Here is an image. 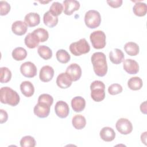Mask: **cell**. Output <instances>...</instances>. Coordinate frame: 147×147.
I'll return each mask as SVG.
<instances>
[{
	"label": "cell",
	"instance_id": "277c9868",
	"mask_svg": "<svg viewBox=\"0 0 147 147\" xmlns=\"http://www.w3.org/2000/svg\"><path fill=\"white\" fill-rule=\"evenodd\" d=\"M69 49L72 54L79 56L88 53L90 51V47L86 39L83 38L76 42L71 43Z\"/></svg>",
	"mask_w": 147,
	"mask_h": 147
},
{
	"label": "cell",
	"instance_id": "484cf974",
	"mask_svg": "<svg viewBox=\"0 0 147 147\" xmlns=\"http://www.w3.org/2000/svg\"><path fill=\"white\" fill-rule=\"evenodd\" d=\"M134 14L138 17H143L146 15L147 12V6L145 3L137 2L133 7Z\"/></svg>",
	"mask_w": 147,
	"mask_h": 147
},
{
	"label": "cell",
	"instance_id": "52a82bcc",
	"mask_svg": "<svg viewBox=\"0 0 147 147\" xmlns=\"http://www.w3.org/2000/svg\"><path fill=\"white\" fill-rule=\"evenodd\" d=\"M115 127L119 133L123 135L130 134L133 130V125L131 122L126 118L119 119L115 124Z\"/></svg>",
	"mask_w": 147,
	"mask_h": 147
},
{
	"label": "cell",
	"instance_id": "d590c367",
	"mask_svg": "<svg viewBox=\"0 0 147 147\" xmlns=\"http://www.w3.org/2000/svg\"><path fill=\"white\" fill-rule=\"evenodd\" d=\"M38 102L45 103L51 106L53 103V98L49 94H42L39 96L38 98Z\"/></svg>",
	"mask_w": 147,
	"mask_h": 147
},
{
	"label": "cell",
	"instance_id": "2e32d148",
	"mask_svg": "<svg viewBox=\"0 0 147 147\" xmlns=\"http://www.w3.org/2000/svg\"><path fill=\"white\" fill-rule=\"evenodd\" d=\"M28 30V26L22 21H16L11 25V30L13 33L17 36H22L25 34Z\"/></svg>",
	"mask_w": 147,
	"mask_h": 147
},
{
	"label": "cell",
	"instance_id": "7c38bea8",
	"mask_svg": "<svg viewBox=\"0 0 147 147\" xmlns=\"http://www.w3.org/2000/svg\"><path fill=\"white\" fill-rule=\"evenodd\" d=\"M123 69L130 75L136 74L139 71V65L138 63L133 59H127L123 61Z\"/></svg>",
	"mask_w": 147,
	"mask_h": 147
},
{
	"label": "cell",
	"instance_id": "cb8c5ba5",
	"mask_svg": "<svg viewBox=\"0 0 147 147\" xmlns=\"http://www.w3.org/2000/svg\"><path fill=\"white\" fill-rule=\"evenodd\" d=\"M143 86L142 80L138 76L132 77L130 78L127 82L128 87L133 91L140 90Z\"/></svg>",
	"mask_w": 147,
	"mask_h": 147
},
{
	"label": "cell",
	"instance_id": "ab89813d",
	"mask_svg": "<svg viewBox=\"0 0 147 147\" xmlns=\"http://www.w3.org/2000/svg\"><path fill=\"white\" fill-rule=\"evenodd\" d=\"M140 110L144 114H146V102L145 101L143 103H142L140 105Z\"/></svg>",
	"mask_w": 147,
	"mask_h": 147
},
{
	"label": "cell",
	"instance_id": "9c48e42d",
	"mask_svg": "<svg viewBox=\"0 0 147 147\" xmlns=\"http://www.w3.org/2000/svg\"><path fill=\"white\" fill-rule=\"evenodd\" d=\"M50 108L51 106L45 103L37 102L34 107L33 112L38 117L40 118H44L49 115Z\"/></svg>",
	"mask_w": 147,
	"mask_h": 147
},
{
	"label": "cell",
	"instance_id": "9a60e30c",
	"mask_svg": "<svg viewBox=\"0 0 147 147\" xmlns=\"http://www.w3.org/2000/svg\"><path fill=\"white\" fill-rule=\"evenodd\" d=\"M54 69L52 67L44 65L40 71V79L43 82H48L52 79L54 76Z\"/></svg>",
	"mask_w": 147,
	"mask_h": 147
},
{
	"label": "cell",
	"instance_id": "8992f818",
	"mask_svg": "<svg viewBox=\"0 0 147 147\" xmlns=\"http://www.w3.org/2000/svg\"><path fill=\"white\" fill-rule=\"evenodd\" d=\"M90 39L92 47L95 49H100L105 47L106 44V37L102 30H96L92 32Z\"/></svg>",
	"mask_w": 147,
	"mask_h": 147
},
{
	"label": "cell",
	"instance_id": "1f68e13d",
	"mask_svg": "<svg viewBox=\"0 0 147 147\" xmlns=\"http://www.w3.org/2000/svg\"><path fill=\"white\" fill-rule=\"evenodd\" d=\"M1 83H6L9 82L11 78V72L7 67H1Z\"/></svg>",
	"mask_w": 147,
	"mask_h": 147
},
{
	"label": "cell",
	"instance_id": "7a4b0ae2",
	"mask_svg": "<svg viewBox=\"0 0 147 147\" xmlns=\"http://www.w3.org/2000/svg\"><path fill=\"white\" fill-rule=\"evenodd\" d=\"M18 94L9 87H3L0 89V100L2 103L16 106L20 102Z\"/></svg>",
	"mask_w": 147,
	"mask_h": 147
},
{
	"label": "cell",
	"instance_id": "60d3db41",
	"mask_svg": "<svg viewBox=\"0 0 147 147\" xmlns=\"http://www.w3.org/2000/svg\"><path fill=\"white\" fill-rule=\"evenodd\" d=\"M146 133L147 132L146 131H145L144 133H143L141 136V141L145 144V145H146Z\"/></svg>",
	"mask_w": 147,
	"mask_h": 147
},
{
	"label": "cell",
	"instance_id": "e0dca14e",
	"mask_svg": "<svg viewBox=\"0 0 147 147\" xmlns=\"http://www.w3.org/2000/svg\"><path fill=\"white\" fill-rule=\"evenodd\" d=\"M24 22L27 26L34 27L40 22V15L37 13H29L25 16Z\"/></svg>",
	"mask_w": 147,
	"mask_h": 147
},
{
	"label": "cell",
	"instance_id": "3957f363",
	"mask_svg": "<svg viewBox=\"0 0 147 147\" xmlns=\"http://www.w3.org/2000/svg\"><path fill=\"white\" fill-rule=\"evenodd\" d=\"M91 97L95 102L102 101L105 98V85L100 80H95L90 85Z\"/></svg>",
	"mask_w": 147,
	"mask_h": 147
},
{
	"label": "cell",
	"instance_id": "83f0119b",
	"mask_svg": "<svg viewBox=\"0 0 147 147\" xmlns=\"http://www.w3.org/2000/svg\"><path fill=\"white\" fill-rule=\"evenodd\" d=\"M11 55L14 60L16 61H22L26 57L27 52L24 48L19 47L13 49Z\"/></svg>",
	"mask_w": 147,
	"mask_h": 147
},
{
	"label": "cell",
	"instance_id": "8fae6325",
	"mask_svg": "<svg viewBox=\"0 0 147 147\" xmlns=\"http://www.w3.org/2000/svg\"><path fill=\"white\" fill-rule=\"evenodd\" d=\"M65 72L69 75L72 81L78 80L82 76V69L76 63H72L67 67Z\"/></svg>",
	"mask_w": 147,
	"mask_h": 147
},
{
	"label": "cell",
	"instance_id": "5bb4252c",
	"mask_svg": "<svg viewBox=\"0 0 147 147\" xmlns=\"http://www.w3.org/2000/svg\"><path fill=\"white\" fill-rule=\"evenodd\" d=\"M64 6V13L65 15L70 16L80 8V3L75 0H65L63 2Z\"/></svg>",
	"mask_w": 147,
	"mask_h": 147
},
{
	"label": "cell",
	"instance_id": "f1b7e54d",
	"mask_svg": "<svg viewBox=\"0 0 147 147\" xmlns=\"http://www.w3.org/2000/svg\"><path fill=\"white\" fill-rule=\"evenodd\" d=\"M39 56L44 60H49L52 56V51L51 48L46 45H40L37 48Z\"/></svg>",
	"mask_w": 147,
	"mask_h": 147
},
{
	"label": "cell",
	"instance_id": "4fadbf2b",
	"mask_svg": "<svg viewBox=\"0 0 147 147\" xmlns=\"http://www.w3.org/2000/svg\"><path fill=\"white\" fill-rule=\"evenodd\" d=\"M72 82L71 77L66 72L60 74L56 79V84L57 86L63 89L69 87L71 86Z\"/></svg>",
	"mask_w": 147,
	"mask_h": 147
},
{
	"label": "cell",
	"instance_id": "44dd1931",
	"mask_svg": "<svg viewBox=\"0 0 147 147\" xmlns=\"http://www.w3.org/2000/svg\"><path fill=\"white\" fill-rule=\"evenodd\" d=\"M20 90L22 94L26 97L32 96L34 92V86L29 81L22 82L20 84Z\"/></svg>",
	"mask_w": 147,
	"mask_h": 147
},
{
	"label": "cell",
	"instance_id": "ffe728a7",
	"mask_svg": "<svg viewBox=\"0 0 147 147\" xmlns=\"http://www.w3.org/2000/svg\"><path fill=\"white\" fill-rule=\"evenodd\" d=\"M71 106L74 111L81 112L86 107V100L82 96H75L71 100Z\"/></svg>",
	"mask_w": 147,
	"mask_h": 147
},
{
	"label": "cell",
	"instance_id": "d4e9b609",
	"mask_svg": "<svg viewBox=\"0 0 147 147\" xmlns=\"http://www.w3.org/2000/svg\"><path fill=\"white\" fill-rule=\"evenodd\" d=\"M72 124L76 129L81 130L86 126V119L82 115H75L72 118Z\"/></svg>",
	"mask_w": 147,
	"mask_h": 147
},
{
	"label": "cell",
	"instance_id": "ba28073f",
	"mask_svg": "<svg viewBox=\"0 0 147 147\" xmlns=\"http://www.w3.org/2000/svg\"><path fill=\"white\" fill-rule=\"evenodd\" d=\"M37 68L34 63L30 61H26L22 63L20 67V72L22 75L28 78L34 77L37 75Z\"/></svg>",
	"mask_w": 147,
	"mask_h": 147
},
{
	"label": "cell",
	"instance_id": "836d02e7",
	"mask_svg": "<svg viewBox=\"0 0 147 147\" xmlns=\"http://www.w3.org/2000/svg\"><path fill=\"white\" fill-rule=\"evenodd\" d=\"M36 140L30 136L23 137L20 140V146L21 147H34L36 146Z\"/></svg>",
	"mask_w": 147,
	"mask_h": 147
},
{
	"label": "cell",
	"instance_id": "7402d4cb",
	"mask_svg": "<svg viewBox=\"0 0 147 147\" xmlns=\"http://www.w3.org/2000/svg\"><path fill=\"white\" fill-rule=\"evenodd\" d=\"M24 42L26 47L30 49L36 48L40 43L38 38L33 32L29 33L26 36L24 39Z\"/></svg>",
	"mask_w": 147,
	"mask_h": 147
},
{
	"label": "cell",
	"instance_id": "30bf717a",
	"mask_svg": "<svg viewBox=\"0 0 147 147\" xmlns=\"http://www.w3.org/2000/svg\"><path fill=\"white\" fill-rule=\"evenodd\" d=\"M55 112L57 116L60 118H65L67 117L69 113L68 105L63 100L57 102L55 106Z\"/></svg>",
	"mask_w": 147,
	"mask_h": 147
},
{
	"label": "cell",
	"instance_id": "4316f807",
	"mask_svg": "<svg viewBox=\"0 0 147 147\" xmlns=\"http://www.w3.org/2000/svg\"><path fill=\"white\" fill-rule=\"evenodd\" d=\"M126 53L131 56H134L138 54L140 48L137 44L134 42H128L124 45Z\"/></svg>",
	"mask_w": 147,
	"mask_h": 147
},
{
	"label": "cell",
	"instance_id": "f546056e",
	"mask_svg": "<svg viewBox=\"0 0 147 147\" xmlns=\"http://www.w3.org/2000/svg\"><path fill=\"white\" fill-rule=\"evenodd\" d=\"M56 56L57 61L63 64L67 63L71 59L69 54L64 49H61L56 52Z\"/></svg>",
	"mask_w": 147,
	"mask_h": 147
},
{
	"label": "cell",
	"instance_id": "d6986e66",
	"mask_svg": "<svg viewBox=\"0 0 147 147\" xmlns=\"http://www.w3.org/2000/svg\"><path fill=\"white\" fill-rule=\"evenodd\" d=\"M100 137L105 142H111L115 138V133L110 127H104L100 131Z\"/></svg>",
	"mask_w": 147,
	"mask_h": 147
},
{
	"label": "cell",
	"instance_id": "603a6c76",
	"mask_svg": "<svg viewBox=\"0 0 147 147\" xmlns=\"http://www.w3.org/2000/svg\"><path fill=\"white\" fill-rule=\"evenodd\" d=\"M58 21V17L52 15L49 11L45 12L44 14L43 22L44 24L49 28H53L56 26Z\"/></svg>",
	"mask_w": 147,
	"mask_h": 147
},
{
	"label": "cell",
	"instance_id": "74e56055",
	"mask_svg": "<svg viewBox=\"0 0 147 147\" xmlns=\"http://www.w3.org/2000/svg\"><path fill=\"white\" fill-rule=\"evenodd\" d=\"M123 1L122 0H115V1H107V3L109 5L113 8H117L120 7L122 4Z\"/></svg>",
	"mask_w": 147,
	"mask_h": 147
},
{
	"label": "cell",
	"instance_id": "f35d334b",
	"mask_svg": "<svg viewBox=\"0 0 147 147\" xmlns=\"http://www.w3.org/2000/svg\"><path fill=\"white\" fill-rule=\"evenodd\" d=\"M7 119H8V114L7 112L3 109H1L0 110V123H3L6 122L7 121Z\"/></svg>",
	"mask_w": 147,
	"mask_h": 147
},
{
	"label": "cell",
	"instance_id": "d6a6232c",
	"mask_svg": "<svg viewBox=\"0 0 147 147\" xmlns=\"http://www.w3.org/2000/svg\"><path fill=\"white\" fill-rule=\"evenodd\" d=\"M63 5L59 2H54L49 8V11L54 16L57 17L60 15L63 11Z\"/></svg>",
	"mask_w": 147,
	"mask_h": 147
},
{
	"label": "cell",
	"instance_id": "5b68a950",
	"mask_svg": "<svg viewBox=\"0 0 147 147\" xmlns=\"http://www.w3.org/2000/svg\"><path fill=\"white\" fill-rule=\"evenodd\" d=\"M84 22L90 29H95L98 27L101 23L100 13L95 10H88L85 14Z\"/></svg>",
	"mask_w": 147,
	"mask_h": 147
},
{
	"label": "cell",
	"instance_id": "e575fe53",
	"mask_svg": "<svg viewBox=\"0 0 147 147\" xmlns=\"http://www.w3.org/2000/svg\"><path fill=\"white\" fill-rule=\"evenodd\" d=\"M123 90L121 85L118 83H114L111 84L108 88V92L111 95H115L122 92Z\"/></svg>",
	"mask_w": 147,
	"mask_h": 147
},
{
	"label": "cell",
	"instance_id": "4dcf8cb0",
	"mask_svg": "<svg viewBox=\"0 0 147 147\" xmlns=\"http://www.w3.org/2000/svg\"><path fill=\"white\" fill-rule=\"evenodd\" d=\"M33 33L37 37L40 42H43L48 39L49 33L48 31L44 28H37L34 30Z\"/></svg>",
	"mask_w": 147,
	"mask_h": 147
},
{
	"label": "cell",
	"instance_id": "ac0fdd59",
	"mask_svg": "<svg viewBox=\"0 0 147 147\" xmlns=\"http://www.w3.org/2000/svg\"><path fill=\"white\" fill-rule=\"evenodd\" d=\"M125 56L123 52L118 48H115L109 53V59L112 63L119 64L124 60Z\"/></svg>",
	"mask_w": 147,
	"mask_h": 147
},
{
	"label": "cell",
	"instance_id": "6da1fadb",
	"mask_svg": "<svg viewBox=\"0 0 147 147\" xmlns=\"http://www.w3.org/2000/svg\"><path fill=\"white\" fill-rule=\"evenodd\" d=\"M95 74L100 77L106 75L107 72V64L105 53L100 52H95L91 57Z\"/></svg>",
	"mask_w": 147,
	"mask_h": 147
},
{
	"label": "cell",
	"instance_id": "8d00e7d4",
	"mask_svg": "<svg viewBox=\"0 0 147 147\" xmlns=\"http://www.w3.org/2000/svg\"><path fill=\"white\" fill-rule=\"evenodd\" d=\"M10 5L7 2L5 1H1L0 2V15H7L10 11Z\"/></svg>",
	"mask_w": 147,
	"mask_h": 147
}]
</instances>
